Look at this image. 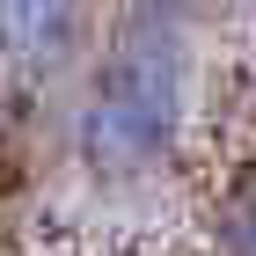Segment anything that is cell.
I'll use <instances>...</instances> for the list:
<instances>
[{
    "mask_svg": "<svg viewBox=\"0 0 256 256\" xmlns=\"http://www.w3.org/2000/svg\"><path fill=\"white\" fill-rule=\"evenodd\" d=\"M190 110V44L176 15H132L80 102V161L102 176H146L176 154Z\"/></svg>",
    "mask_w": 256,
    "mask_h": 256,
    "instance_id": "cell-1",
    "label": "cell"
},
{
    "mask_svg": "<svg viewBox=\"0 0 256 256\" xmlns=\"http://www.w3.org/2000/svg\"><path fill=\"white\" fill-rule=\"evenodd\" d=\"M80 44V0H0V59L59 66Z\"/></svg>",
    "mask_w": 256,
    "mask_h": 256,
    "instance_id": "cell-2",
    "label": "cell"
},
{
    "mask_svg": "<svg viewBox=\"0 0 256 256\" xmlns=\"http://www.w3.org/2000/svg\"><path fill=\"white\" fill-rule=\"evenodd\" d=\"M227 242H234V249H256V198H242V205H234V220H227Z\"/></svg>",
    "mask_w": 256,
    "mask_h": 256,
    "instance_id": "cell-3",
    "label": "cell"
}]
</instances>
